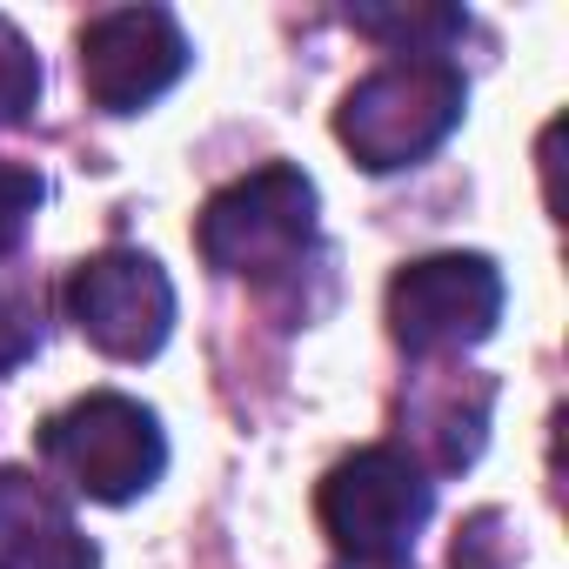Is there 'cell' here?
Listing matches in <instances>:
<instances>
[{
    "label": "cell",
    "mask_w": 569,
    "mask_h": 569,
    "mask_svg": "<svg viewBox=\"0 0 569 569\" xmlns=\"http://www.w3.org/2000/svg\"><path fill=\"white\" fill-rule=\"evenodd\" d=\"M194 48L168 8H114L81 28V88L101 114H141L154 108L181 74Z\"/></svg>",
    "instance_id": "52a82bcc"
},
{
    "label": "cell",
    "mask_w": 569,
    "mask_h": 569,
    "mask_svg": "<svg viewBox=\"0 0 569 569\" xmlns=\"http://www.w3.org/2000/svg\"><path fill=\"white\" fill-rule=\"evenodd\" d=\"M194 241H201L208 268L241 274L274 296L289 281H302L322 254V194L296 161H268V168L228 181L221 194H208Z\"/></svg>",
    "instance_id": "6da1fadb"
},
{
    "label": "cell",
    "mask_w": 569,
    "mask_h": 569,
    "mask_svg": "<svg viewBox=\"0 0 569 569\" xmlns=\"http://www.w3.org/2000/svg\"><path fill=\"white\" fill-rule=\"evenodd\" d=\"M41 349V296L21 274H0V376Z\"/></svg>",
    "instance_id": "7c38bea8"
},
{
    "label": "cell",
    "mask_w": 569,
    "mask_h": 569,
    "mask_svg": "<svg viewBox=\"0 0 569 569\" xmlns=\"http://www.w3.org/2000/svg\"><path fill=\"white\" fill-rule=\"evenodd\" d=\"M502 322V268L489 254H422L389 281V336L416 362L462 356Z\"/></svg>",
    "instance_id": "5b68a950"
},
{
    "label": "cell",
    "mask_w": 569,
    "mask_h": 569,
    "mask_svg": "<svg viewBox=\"0 0 569 569\" xmlns=\"http://www.w3.org/2000/svg\"><path fill=\"white\" fill-rule=\"evenodd\" d=\"M489 409H496V382L489 376H462V369L422 376L402 396V436L416 442L409 462L422 476L429 469H442V476L469 469L482 456V442H489Z\"/></svg>",
    "instance_id": "ba28073f"
},
{
    "label": "cell",
    "mask_w": 569,
    "mask_h": 569,
    "mask_svg": "<svg viewBox=\"0 0 569 569\" xmlns=\"http://www.w3.org/2000/svg\"><path fill=\"white\" fill-rule=\"evenodd\" d=\"M68 316L74 329L114 356V362H148L174 336V281L154 254L141 248H108L74 268L68 281Z\"/></svg>",
    "instance_id": "8992f818"
},
{
    "label": "cell",
    "mask_w": 569,
    "mask_h": 569,
    "mask_svg": "<svg viewBox=\"0 0 569 569\" xmlns=\"http://www.w3.org/2000/svg\"><path fill=\"white\" fill-rule=\"evenodd\" d=\"M41 108V54L28 48V34L0 14V128H21Z\"/></svg>",
    "instance_id": "8fae6325"
},
{
    "label": "cell",
    "mask_w": 569,
    "mask_h": 569,
    "mask_svg": "<svg viewBox=\"0 0 569 569\" xmlns=\"http://www.w3.org/2000/svg\"><path fill=\"white\" fill-rule=\"evenodd\" d=\"M462 108H469V81L456 61H389L342 94L336 141L369 174H389L436 154L462 128Z\"/></svg>",
    "instance_id": "3957f363"
},
{
    "label": "cell",
    "mask_w": 569,
    "mask_h": 569,
    "mask_svg": "<svg viewBox=\"0 0 569 569\" xmlns=\"http://www.w3.org/2000/svg\"><path fill=\"white\" fill-rule=\"evenodd\" d=\"M0 569H101V549L34 469H0Z\"/></svg>",
    "instance_id": "9c48e42d"
},
{
    "label": "cell",
    "mask_w": 569,
    "mask_h": 569,
    "mask_svg": "<svg viewBox=\"0 0 569 569\" xmlns=\"http://www.w3.org/2000/svg\"><path fill=\"white\" fill-rule=\"evenodd\" d=\"M429 509H436V482L409 462V449H389V442L342 456L316 489V516L342 569H416L409 549Z\"/></svg>",
    "instance_id": "7a4b0ae2"
},
{
    "label": "cell",
    "mask_w": 569,
    "mask_h": 569,
    "mask_svg": "<svg viewBox=\"0 0 569 569\" xmlns=\"http://www.w3.org/2000/svg\"><path fill=\"white\" fill-rule=\"evenodd\" d=\"M502 529H509L502 509H476V516L456 529V556H449V569H516V549H509Z\"/></svg>",
    "instance_id": "5bb4252c"
},
{
    "label": "cell",
    "mask_w": 569,
    "mask_h": 569,
    "mask_svg": "<svg viewBox=\"0 0 569 569\" xmlns=\"http://www.w3.org/2000/svg\"><path fill=\"white\" fill-rule=\"evenodd\" d=\"M41 201H48V181H41L34 168L0 161V254H14V248L28 241V228H34Z\"/></svg>",
    "instance_id": "4fadbf2b"
},
{
    "label": "cell",
    "mask_w": 569,
    "mask_h": 569,
    "mask_svg": "<svg viewBox=\"0 0 569 569\" xmlns=\"http://www.w3.org/2000/svg\"><path fill=\"white\" fill-rule=\"evenodd\" d=\"M41 456L88 502H134L141 489L161 482L168 436H161V416L148 402L101 389V396H81L41 422Z\"/></svg>",
    "instance_id": "277c9868"
},
{
    "label": "cell",
    "mask_w": 569,
    "mask_h": 569,
    "mask_svg": "<svg viewBox=\"0 0 569 569\" xmlns=\"http://www.w3.org/2000/svg\"><path fill=\"white\" fill-rule=\"evenodd\" d=\"M349 28L382 41L396 61H449L442 48L469 34V14L462 8H409V0H369V8H349Z\"/></svg>",
    "instance_id": "30bf717a"
}]
</instances>
